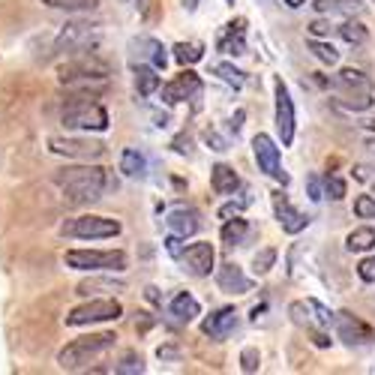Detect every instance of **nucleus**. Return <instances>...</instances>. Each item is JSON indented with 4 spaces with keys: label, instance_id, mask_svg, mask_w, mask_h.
I'll list each match as a JSON object with an SVG mask.
<instances>
[{
    "label": "nucleus",
    "instance_id": "12",
    "mask_svg": "<svg viewBox=\"0 0 375 375\" xmlns=\"http://www.w3.org/2000/svg\"><path fill=\"white\" fill-rule=\"evenodd\" d=\"M198 93H202V78H198L192 70H183L178 78H171L168 85H163V102L174 105V102L192 99Z\"/></svg>",
    "mask_w": 375,
    "mask_h": 375
},
{
    "label": "nucleus",
    "instance_id": "2",
    "mask_svg": "<svg viewBox=\"0 0 375 375\" xmlns=\"http://www.w3.org/2000/svg\"><path fill=\"white\" fill-rule=\"evenodd\" d=\"M58 78L70 90H105L109 87V63L85 51L82 58H72L70 63H63Z\"/></svg>",
    "mask_w": 375,
    "mask_h": 375
},
{
    "label": "nucleus",
    "instance_id": "22",
    "mask_svg": "<svg viewBox=\"0 0 375 375\" xmlns=\"http://www.w3.org/2000/svg\"><path fill=\"white\" fill-rule=\"evenodd\" d=\"M159 85H163V78H159L156 66H147V63L136 66V90L141 93V97H153V93L159 90Z\"/></svg>",
    "mask_w": 375,
    "mask_h": 375
},
{
    "label": "nucleus",
    "instance_id": "25",
    "mask_svg": "<svg viewBox=\"0 0 375 375\" xmlns=\"http://www.w3.org/2000/svg\"><path fill=\"white\" fill-rule=\"evenodd\" d=\"M120 171L126 174V178H144L147 171V159L138 153V151H124V156H120Z\"/></svg>",
    "mask_w": 375,
    "mask_h": 375
},
{
    "label": "nucleus",
    "instance_id": "39",
    "mask_svg": "<svg viewBox=\"0 0 375 375\" xmlns=\"http://www.w3.org/2000/svg\"><path fill=\"white\" fill-rule=\"evenodd\" d=\"M325 192H327V198H333V202H339V198H345V180L342 178H327Z\"/></svg>",
    "mask_w": 375,
    "mask_h": 375
},
{
    "label": "nucleus",
    "instance_id": "42",
    "mask_svg": "<svg viewBox=\"0 0 375 375\" xmlns=\"http://www.w3.org/2000/svg\"><path fill=\"white\" fill-rule=\"evenodd\" d=\"M310 33H312V36H327V33H330V21L315 18V21L310 24Z\"/></svg>",
    "mask_w": 375,
    "mask_h": 375
},
{
    "label": "nucleus",
    "instance_id": "40",
    "mask_svg": "<svg viewBox=\"0 0 375 375\" xmlns=\"http://www.w3.org/2000/svg\"><path fill=\"white\" fill-rule=\"evenodd\" d=\"M306 306H310V310L315 312V321H318V325H333V312L327 310L325 303H318V300H306Z\"/></svg>",
    "mask_w": 375,
    "mask_h": 375
},
{
    "label": "nucleus",
    "instance_id": "1",
    "mask_svg": "<svg viewBox=\"0 0 375 375\" xmlns=\"http://www.w3.org/2000/svg\"><path fill=\"white\" fill-rule=\"evenodd\" d=\"M58 190L70 205H90L105 192V171L99 165H72L58 171Z\"/></svg>",
    "mask_w": 375,
    "mask_h": 375
},
{
    "label": "nucleus",
    "instance_id": "20",
    "mask_svg": "<svg viewBox=\"0 0 375 375\" xmlns=\"http://www.w3.org/2000/svg\"><path fill=\"white\" fill-rule=\"evenodd\" d=\"M168 310H171V315H174V318H178V321H186V325H190V321H192L195 315H202V306H198V300L192 298L190 291L174 294Z\"/></svg>",
    "mask_w": 375,
    "mask_h": 375
},
{
    "label": "nucleus",
    "instance_id": "5",
    "mask_svg": "<svg viewBox=\"0 0 375 375\" xmlns=\"http://www.w3.org/2000/svg\"><path fill=\"white\" fill-rule=\"evenodd\" d=\"M66 267H75V271H126L129 259L124 249H70L63 256Z\"/></svg>",
    "mask_w": 375,
    "mask_h": 375
},
{
    "label": "nucleus",
    "instance_id": "7",
    "mask_svg": "<svg viewBox=\"0 0 375 375\" xmlns=\"http://www.w3.org/2000/svg\"><path fill=\"white\" fill-rule=\"evenodd\" d=\"M124 315V306H120L114 298H97V300H87L82 306L66 315V325L70 327H85V325H102V321H117Z\"/></svg>",
    "mask_w": 375,
    "mask_h": 375
},
{
    "label": "nucleus",
    "instance_id": "41",
    "mask_svg": "<svg viewBox=\"0 0 375 375\" xmlns=\"http://www.w3.org/2000/svg\"><path fill=\"white\" fill-rule=\"evenodd\" d=\"M357 273L364 283H375V259H364L357 264Z\"/></svg>",
    "mask_w": 375,
    "mask_h": 375
},
{
    "label": "nucleus",
    "instance_id": "16",
    "mask_svg": "<svg viewBox=\"0 0 375 375\" xmlns=\"http://www.w3.org/2000/svg\"><path fill=\"white\" fill-rule=\"evenodd\" d=\"M273 207H276V217H279V225L288 232V234H298L310 225V217H303L300 210H294L288 205V198L283 192H273Z\"/></svg>",
    "mask_w": 375,
    "mask_h": 375
},
{
    "label": "nucleus",
    "instance_id": "45",
    "mask_svg": "<svg viewBox=\"0 0 375 375\" xmlns=\"http://www.w3.org/2000/svg\"><path fill=\"white\" fill-rule=\"evenodd\" d=\"M240 207H244V205H225V207L219 210V217H222V219H229V217H237V210H240Z\"/></svg>",
    "mask_w": 375,
    "mask_h": 375
},
{
    "label": "nucleus",
    "instance_id": "46",
    "mask_svg": "<svg viewBox=\"0 0 375 375\" xmlns=\"http://www.w3.org/2000/svg\"><path fill=\"white\" fill-rule=\"evenodd\" d=\"M286 4H288L291 9H298V6H303V4H306V0H286Z\"/></svg>",
    "mask_w": 375,
    "mask_h": 375
},
{
    "label": "nucleus",
    "instance_id": "33",
    "mask_svg": "<svg viewBox=\"0 0 375 375\" xmlns=\"http://www.w3.org/2000/svg\"><path fill=\"white\" fill-rule=\"evenodd\" d=\"M276 264V249H261V252H256V259H252V271H256L259 276H264V273H271V267Z\"/></svg>",
    "mask_w": 375,
    "mask_h": 375
},
{
    "label": "nucleus",
    "instance_id": "29",
    "mask_svg": "<svg viewBox=\"0 0 375 375\" xmlns=\"http://www.w3.org/2000/svg\"><path fill=\"white\" fill-rule=\"evenodd\" d=\"M43 4L63 12H93L99 6V0H43Z\"/></svg>",
    "mask_w": 375,
    "mask_h": 375
},
{
    "label": "nucleus",
    "instance_id": "3",
    "mask_svg": "<svg viewBox=\"0 0 375 375\" xmlns=\"http://www.w3.org/2000/svg\"><path fill=\"white\" fill-rule=\"evenodd\" d=\"M114 333H90V337H82V339H72L66 348H60L58 354V366L60 369H82L85 364H90L93 357L105 354L109 348H114Z\"/></svg>",
    "mask_w": 375,
    "mask_h": 375
},
{
    "label": "nucleus",
    "instance_id": "34",
    "mask_svg": "<svg viewBox=\"0 0 375 375\" xmlns=\"http://www.w3.org/2000/svg\"><path fill=\"white\" fill-rule=\"evenodd\" d=\"M213 72H217V75L222 78V82L234 85V87L244 85V72H240L237 66H232V63H217V66H213Z\"/></svg>",
    "mask_w": 375,
    "mask_h": 375
},
{
    "label": "nucleus",
    "instance_id": "27",
    "mask_svg": "<svg viewBox=\"0 0 375 375\" xmlns=\"http://www.w3.org/2000/svg\"><path fill=\"white\" fill-rule=\"evenodd\" d=\"M171 51H174V60L183 63V66L198 63V60L205 58V45H202V43H178Z\"/></svg>",
    "mask_w": 375,
    "mask_h": 375
},
{
    "label": "nucleus",
    "instance_id": "47",
    "mask_svg": "<svg viewBox=\"0 0 375 375\" xmlns=\"http://www.w3.org/2000/svg\"><path fill=\"white\" fill-rule=\"evenodd\" d=\"M315 345L325 348V345H327V337H321V333H315Z\"/></svg>",
    "mask_w": 375,
    "mask_h": 375
},
{
    "label": "nucleus",
    "instance_id": "37",
    "mask_svg": "<svg viewBox=\"0 0 375 375\" xmlns=\"http://www.w3.org/2000/svg\"><path fill=\"white\" fill-rule=\"evenodd\" d=\"M117 372H144V360H141V354H136V352H129L120 364L114 366Z\"/></svg>",
    "mask_w": 375,
    "mask_h": 375
},
{
    "label": "nucleus",
    "instance_id": "26",
    "mask_svg": "<svg viewBox=\"0 0 375 375\" xmlns=\"http://www.w3.org/2000/svg\"><path fill=\"white\" fill-rule=\"evenodd\" d=\"M318 12H342V16H357V12H364V6L357 4V0H315L312 4Z\"/></svg>",
    "mask_w": 375,
    "mask_h": 375
},
{
    "label": "nucleus",
    "instance_id": "10",
    "mask_svg": "<svg viewBox=\"0 0 375 375\" xmlns=\"http://www.w3.org/2000/svg\"><path fill=\"white\" fill-rule=\"evenodd\" d=\"M252 153H256V163H259V171H264L267 178H273L279 183H288V174L283 171V165H279V147L271 136H264V132H259L256 138H252Z\"/></svg>",
    "mask_w": 375,
    "mask_h": 375
},
{
    "label": "nucleus",
    "instance_id": "48",
    "mask_svg": "<svg viewBox=\"0 0 375 375\" xmlns=\"http://www.w3.org/2000/svg\"><path fill=\"white\" fill-rule=\"evenodd\" d=\"M183 6H186V9H195V6H198V0H183Z\"/></svg>",
    "mask_w": 375,
    "mask_h": 375
},
{
    "label": "nucleus",
    "instance_id": "30",
    "mask_svg": "<svg viewBox=\"0 0 375 375\" xmlns=\"http://www.w3.org/2000/svg\"><path fill=\"white\" fill-rule=\"evenodd\" d=\"M337 85L345 87V90H369V78L360 72V70H342L339 78H337Z\"/></svg>",
    "mask_w": 375,
    "mask_h": 375
},
{
    "label": "nucleus",
    "instance_id": "19",
    "mask_svg": "<svg viewBox=\"0 0 375 375\" xmlns=\"http://www.w3.org/2000/svg\"><path fill=\"white\" fill-rule=\"evenodd\" d=\"M165 225H168V232H171V234H178V237H190V234L198 232V225H202V222H198V213H195V210L178 207V210H171V213H168Z\"/></svg>",
    "mask_w": 375,
    "mask_h": 375
},
{
    "label": "nucleus",
    "instance_id": "13",
    "mask_svg": "<svg viewBox=\"0 0 375 375\" xmlns=\"http://www.w3.org/2000/svg\"><path fill=\"white\" fill-rule=\"evenodd\" d=\"M333 325L345 345H366L372 342V327L364 325L360 318H354L352 312H333Z\"/></svg>",
    "mask_w": 375,
    "mask_h": 375
},
{
    "label": "nucleus",
    "instance_id": "18",
    "mask_svg": "<svg viewBox=\"0 0 375 375\" xmlns=\"http://www.w3.org/2000/svg\"><path fill=\"white\" fill-rule=\"evenodd\" d=\"M237 327V312L234 310H219V312H213L210 318H205V337L210 339H222V337H229V333Z\"/></svg>",
    "mask_w": 375,
    "mask_h": 375
},
{
    "label": "nucleus",
    "instance_id": "35",
    "mask_svg": "<svg viewBox=\"0 0 375 375\" xmlns=\"http://www.w3.org/2000/svg\"><path fill=\"white\" fill-rule=\"evenodd\" d=\"M354 213L360 219H375V195H357L354 198Z\"/></svg>",
    "mask_w": 375,
    "mask_h": 375
},
{
    "label": "nucleus",
    "instance_id": "24",
    "mask_svg": "<svg viewBox=\"0 0 375 375\" xmlns=\"http://www.w3.org/2000/svg\"><path fill=\"white\" fill-rule=\"evenodd\" d=\"M78 294H97V291H124V283H117L112 276H90L85 283H78Z\"/></svg>",
    "mask_w": 375,
    "mask_h": 375
},
{
    "label": "nucleus",
    "instance_id": "49",
    "mask_svg": "<svg viewBox=\"0 0 375 375\" xmlns=\"http://www.w3.org/2000/svg\"><path fill=\"white\" fill-rule=\"evenodd\" d=\"M366 151L375 156V138H369V141H366Z\"/></svg>",
    "mask_w": 375,
    "mask_h": 375
},
{
    "label": "nucleus",
    "instance_id": "17",
    "mask_svg": "<svg viewBox=\"0 0 375 375\" xmlns=\"http://www.w3.org/2000/svg\"><path fill=\"white\" fill-rule=\"evenodd\" d=\"M217 286L225 294H246L252 288V279L240 271L237 264H222L219 271H217Z\"/></svg>",
    "mask_w": 375,
    "mask_h": 375
},
{
    "label": "nucleus",
    "instance_id": "28",
    "mask_svg": "<svg viewBox=\"0 0 375 375\" xmlns=\"http://www.w3.org/2000/svg\"><path fill=\"white\" fill-rule=\"evenodd\" d=\"M246 232H249V225H246V219H225V225H222V244H229V246H234V244H240V240L246 237Z\"/></svg>",
    "mask_w": 375,
    "mask_h": 375
},
{
    "label": "nucleus",
    "instance_id": "14",
    "mask_svg": "<svg viewBox=\"0 0 375 375\" xmlns=\"http://www.w3.org/2000/svg\"><path fill=\"white\" fill-rule=\"evenodd\" d=\"M180 261L186 264V271L192 276H210L217 252H213L210 244H192V246H186V252H180Z\"/></svg>",
    "mask_w": 375,
    "mask_h": 375
},
{
    "label": "nucleus",
    "instance_id": "9",
    "mask_svg": "<svg viewBox=\"0 0 375 375\" xmlns=\"http://www.w3.org/2000/svg\"><path fill=\"white\" fill-rule=\"evenodd\" d=\"M63 234L82 237V240H105L120 234V222L109 217H78L63 225Z\"/></svg>",
    "mask_w": 375,
    "mask_h": 375
},
{
    "label": "nucleus",
    "instance_id": "38",
    "mask_svg": "<svg viewBox=\"0 0 375 375\" xmlns=\"http://www.w3.org/2000/svg\"><path fill=\"white\" fill-rule=\"evenodd\" d=\"M288 312H291V318H294V325H300V327H310V306H306L303 300L291 303V306H288Z\"/></svg>",
    "mask_w": 375,
    "mask_h": 375
},
{
    "label": "nucleus",
    "instance_id": "43",
    "mask_svg": "<svg viewBox=\"0 0 375 375\" xmlns=\"http://www.w3.org/2000/svg\"><path fill=\"white\" fill-rule=\"evenodd\" d=\"M306 183H310V198H312V202H321V198H325V195H321V183H318V178H315V174H312V178L306 180Z\"/></svg>",
    "mask_w": 375,
    "mask_h": 375
},
{
    "label": "nucleus",
    "instance_id": "32",
    "mask_svg": "<svg viewBox=\"0 0 375 375\" xmlns=\"http://www.w3.org/2000/svg\"><path fill=\"white\" fill-rule=\"evenodd\" d=\"M310 51L321 60V63H327V66H333V63H339V51L333 48L330 43H321V39H312L310 43Z\"/></svg>",
    "mask_w": 375,
    "mask_h": 375
},
{
    "label": "nucleus",
    "instance_id": "36",
    "mask_svg": "<svg viewBox=\"0 0 375 375\" xmlns=\"http://www.w3.org/2000/svg\"><path fill=\"white\" fill-rule=\"evenodd\" d=\"M259 366H261L259 348H244V352H240V369H244V372H259Z\"/></svg>",
    "mask_w": 375,
    "mask_h": 375
},
{
    "label": "nucleus",
    "instance_id": "8",
    "mask_svg": "<svg viewBox=\"0 0 375 375\" xmlns=\"http://www.w3.org/2000/svg\"><path fill=\"white\" fill-rule=\"evenodd\" d=\"M48 151L66 156V159H82V163H97L105 153V144L97 138H75V136H55L48 138Z\"/></svg>",
    "mask_w": 375,
    "mask_h": 375
},
{
    "label": "nucleus",
    "instance_id": "11",
    "mask_svg": "<svg viewBox=\"0 0 375 375\" xmlns=\"http://www.w3.org/2000/svg\"><path fill=\"white\" fill-rule=\"evenodd\" d=\"M273 93H276V129H279V138L288 147L294 141V102H291V93L288 87L283 85V78L273 82Z\"/></svg>",
    "mask_w": 375,
    "mask_h": 375
},
{
    "label": "nucleus",
    "instance_id": "6",
    "mask_svg": "<svg viewBox=\"0 0 375 375\" xmlns=\"http://www.w3.org/2000/svg\"><path fill=\"white\" fill-rule=\"evenodd\" d=\"M99 36H102V24H97V21H72L60 31L58 51H63V55H82V51H90L99 43Z\"/></svg>",
    "mask_w": 375,
    "mask_h": 375
},
{
    "label": "nucleus",
    "instance_id": "4",
    "mask_svg": "<svg viewBox=\"0 0 375 375\" xmlns=\"http://www.w3.org/2000/svg\"><path fill=\"white\" fill-rule=\"evenodd\" d=\"M66 129H85V132H105L109 129V112L99 102H90L87 97L66 102V109L60 114Z\"/></svg>",
    "mask_w": 375,
    "mask_h": 375
},
{
    "label": "nucleus",
    "instance_id": "21",
    "mask_svg": "<svg viewBox=\"0 0 375 375\" xmlns=\"http://www.w3.org/2000/svg\"><path fill=\"white\" fill-rule=\"evenodd\" d=\"M210 183H213V190H217L219 195H229V192H234L240 186V178H237V171L232 165L219 163V165L210 168Z\"/></svg>",
    "mask_w": 375,
    "mask_h": 375
},
{
    "label": "nucleus",
    "instance_id": "31",
    "mask_svg": "<svg viewBox=\"0 0 375 375\" xmlns=\"http://www.w3.org/2000/svg\"><path fill=\"white\" fill-rule=\"evenodd\" d=\"M339 36L345 39L348 45H364L366 43V28L360 21H345V24H339Z\"/></svg>",
    "mask_w": 375,
    "mask_h": 375
},
{
    "label": "nucleus",
    "instance_id": "44",
    "mask_svg": "<svg viewBox=\"0 0 375 375\" xmlns=\"http://www.w3.org/2000/svg\"><path fill=\"white\" fill-rule=\"evenodd\" d=\"M165 246H168V252H171L174 259H180V237H178V234H171V237L165 240Z\"/></svg>",
    "mask_w": 375,
    "mask_h": 375
},
{
    "label": "nucleus",
    "instance_id": "15",
    "mask_svg": "<svg viewBox=\"0 0 375 375\" xmlns=\"http://www.w3.org/2000/svg\"><path fill=\"white\" fill-rule=\"evenodd\" d=\"M217 48L225 51V55H244L246 51V21L244 18H234L222 28L219 39H217Z\"/></svg>",
    "mask_w": 375,
    "mask_h": 375
},
{
    "label": "nucleus",
    "instance_id": "50",
    "mask_svg": "<svg viewBox=\"0 0 375 375\" xmlns=\"http://www.w3.org/2000/svg\"><path fill=\"white\" fill-rule=\"evenodd\" d=\"M366 126H369V129H372V132H375V120H369V124H366Z\"/></svg>",
    "mask_w": 375,
    "mask_h": 375
},
{
    "label": "nucleus",
    "instance_id": "23",
    "mask_svg": "<svg viewBox=\"0 0 375 375\" xmlns=\"http://www.w3.org/2000/svg\"><path fill=\"white\" fill-rule=\"evenodd\" d=\"M345 246L348 252H369L375 246V229L372 225H360V229H354L345 237Z\"/></svg>",
    "mask_w": 375,
    "mask_h": 375
}]
</instances>
